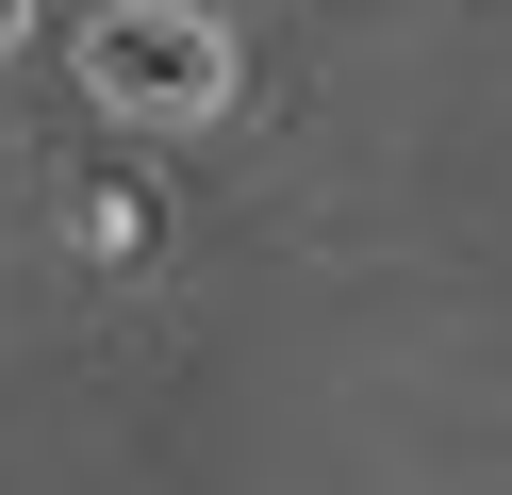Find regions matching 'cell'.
I'll list each match as a JSON object with an SVG mask.
<instances>
[{"label":"cell","instance_id":"obj_1","mask_svg":"<svg viewBox=\"0 0 512 495\" xmlns=\"http://www.w3.org/2000/svg\"><path fill=\"white\" fill-rule=\"evenodd\" d=\"M83 83H100L116 116L182 132V116L232 99V33H215L199 0H100V17H83Z\"/></svg>","mask_w":512,"mask_h":495},{"label":"cell","instance_id":"obj_2","mask_svg":"<svg viewBox=\"0 0 512 495\" xmlns=\"http://www.w3.org/2000/svg\"><path fill=\"white\" fill-rule=\"evenodd\" d=\"M17 33H34V0H0V50H17Z\"/></svg>","mask_w":512,"mask_h":495}]
</instances>
